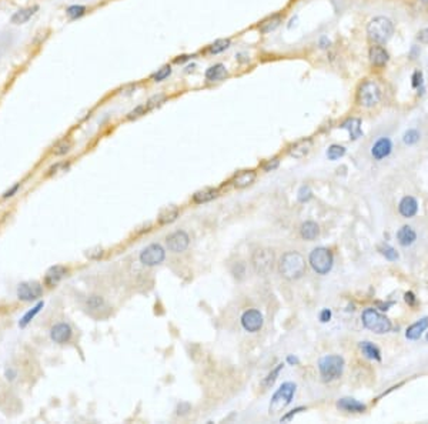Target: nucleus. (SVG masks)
Wrapping results in <instances>:
<instances>
[{
  "mask_svg": "<svg viewBox=\"0 0 428 424\" xmlns=\"http://www.w3.org/2000/svg\"><path fill=\"white\" fill-rule=\"evenodd\" d=\"M306 269H307L306 258L299 251H287L281 256L278 263V273L287 280L301 279L306 273Z\"/></svg>",
  "mask_w": 428,
  "mask_h": 424,
  "instance_id": "obj_1",
  "label": "nucleus"
},
{
  "mask_svg": "<svg viewBox=\"0 0 428 424\" xmlns=\"http://www.w3.org/2000/svg\"><path fill=\"white\" fill-rule=\"evenodd\" d=\"M394 33V24L390 19L378 16L374 17L367 26V35L370 40L376 45H384L387 43Z\"/></svg>",
  "mask_w": 428,
  "mask_h": 424,
  "instance_id": "obj_2",
  "label": "nucleus"
},
{
  "mask_svg": "<svg viewBox=\"0 0 428 424\" xmlns=\"http://www.w3.org/2000/svg\"><path fill=\"white\" fill-rule=\"evenodd\" d=\"M344 358L338 354H328L320 358L318 370L324 381H334L341 377L344 370Z\"/></svg>",
  "mask_w": 428,
  "mask_h": 424,
  "instance_id": "obj_3",
  "label": "nucleus"
},
{
  "mask_svg": "<svg viewBox=\"0 0 428 424\" xmlns=\"http://www.w3.org/2000/svg\"><path fill=\"white\" fill-rule=\"evenodd\" d=\"M361 321L364 327L376 334L388 333L391 330V321L388 318L378 313L376 309H366L361 314Z\"/></svg>",
  "mask_w": 428,
  "mask_h": 424,
  "instance_id": "obj_4",
  "label": "nucleus"
},
{
  "mask_svg": "<svg viewBox=\"0 0 428 424\" xmlns=\"http://www.w3.org/2000/svg\"><path fill=\"white\" fill-rule=\"evenodd\" d=\"M295 384L294 383H291V381H287V383H284V384H281L280 386V388H278L277 392L274 393V396H273V399H271L270 402V407H269V413L270 414H278V413H281L283 410L291 403V400H293L294 397V393H295Z\"/></svg>",
  "mask_w": 428,
  "mask_h": 424,
  "instance_id": "obj_5",
  "label": "nucleus"
},
{
  "mask_svg": "<svg viewBox=\"0 0 428 424\" xmlns=\"http://www.w3.org/2000/svg\"><path fill=\"white\" fill-rule=\"evenodd\" d=\"M333 253L325 247H317L310 253L308 263L317 274H327L333 267Z\"/></svg>",
  "mask_w": 428,
  "mask_h": 424,
  "instance_id": "obj_6",
  "label": "nucleus"
},
{
  "mask_svg": "<svg viewBox=\"0 0 428 424\" xmlns=\"http://www.w3.org/2000/svg\"><path fill=\"white\" fill-rule=\"evenodd\" d=\"M251 267L257 274L267 276L274 267V253L271 249H257L251 254Z\"/></svg>",
  "mask_w": 428,
  "mask_h": 424,
  "instance_id": "obj_7",
  "label": "nucleus"
},
{
  "mask_svg": "<svg viewBox=\"0 0 428 424\" xmlns=\"http://www.w3.org/2000/svg\"><path fill=\"white\" fill-rule=\"evenodd\" d=\"M381 99V90L376 82L367 80L361 84L357 91V102L363 107H374Z\"/></svg>",
  "mask_w": 428,
  "mask_h": 424,
  "instance_id": "obj_8",
  "label": "nucleus"
},
{
  "mask_svg": "<svg viewBox=\"0 0 428 424\" xmlns=\"http://www.w3.org/2000/svg\"><path fill=\"white\" fill-rule=\"evenodd\" d=\"M43 295V288L38 281H24L17 287V299L22 302H35Z\"/></svg>",
  "mask_w": 428,
  "mask_h": 424,
  "instance_id": "obj_9",
  "label": "nucleus"
},
{
  "mask_svg": "<svg viewBox=\"0 0 428 424\" xmlns=\"http://www.w3.org/2000/svg\"><path fill=\"white\" fill-rule=\"evenodd\" d=\"M166 258V251L160 244H150L140 253V262L144 266H157Z\"/></svg>",
  "mask_w": 428,
  "mask_h": 424,
  "instance_id": "obj_10",
  "label": "nucleus"
},
{
  "mask_svg": "<svg viewBox=\"0 0 428 424\" xmlns=\"http://www.w3.org/2000/svg\"><path fill=\"white\" fill-rule=\"evenodd\" d=\"M166 243H167V247L169 250L173 251V253H181L184 251L188 247L190 244V237L186 232L183 230H179V232H174L170 236H167L166 239Z\"/></svg>",
  "mask_w": 428,
  "mask_h": 424,
  "instance_id": "obj_11",
  "label": "nucleus"
},
{
  "mask_svg": "<svg viewBox=\"0 0 428 424\" xmlns=\"http://www.w3.org/2000/svg\"><path fill=\"white\" fill-rule=\"evenodd\" d=\"M241 324L244 327V330H247L250 333H255L263 327V314L258 310H247L241 316Z\"/></svg>",
  "mask_w": 428,
  "mask_h": 424,
  "instance_id": "obj_12",
  "label": "nucleus"
},
{
  "mask_svg": "<svg viewBox=\"0 0 428 424\" xmlns=\"http://www.w3.org/2000/svg\"><path fill=\"white\" fill-rule=\"evenodd\" d=\"M418 212V202L413 196L403 197L398 203V213L404 219H411Z\"/></svg>",
  "mask_w": 428,
  "mask_h": 424,
  "instance_id": "obj_13",
  "label": "nucleus"
},
{
  "mask_svg": "<svg viewBox=\"0 0 428 424\" xmlns=\"http://www.w3.org/2000/svg\"><path fill=\"white\" fill-rule=\"evenodd\" d=\"M391 150H392V143H391L390 139L388 137H381L373 146L371 154H373V157L376 160H383L390 156Z\"/></svg>",
  "mask_w": 428,
  "mask_h": 424,
  "instance_id": "obj_14",
  "label": "nucleus"
},
{
  "mask_svg": "<svg viewBox=\"0 0 428 424\" xmlns=\"http://www.w3.org/2000/svg\"><path fill=\"white\" fill-rule=\"evenodd\" d=\"M50 339L59 344L68 343L72 339V327L66 323H59V324L53 326L50 330Z\"/></svg>",
  "mask_w": 428,
  "mask_h": 424,
  "instance_id": "obj_15",
  "label": "nucleus"
},
{
  "mask_svg": "<svg viewBox=\"0 0 428 424\" xmlns=\"http://www.w3.org/2000/svg\"><path fill=\"white\" fill-rule=\"evenodd\" d=\"M68 272L69 270L64 266H53V267H50V269L46 272L45 276L46 286H49V287L57 286V284L63 280V277L68 274Z\"/></svg>",
  "mask_w": 428,
  "mask_h": 424,
  "instance_id": "obj_16",
  "label": "nucleus"
},
{
  "mask_svg": "<svg viewBox=\"0 0 428 424\" xmlns=\"http://www.w3.org/2000/svg\"><path fill=\"white\" fill-rule=\"evenodd\" d=\"M311 147H313V140L311 139H303V140H299V142H295L290 146L288 154L294 159H303L310 153Z\"/></svg>",
  "mask_w": 428,
  "mask_h": 424,
  "instance_id": "obj_17",
  "label": "nucleus"
},
{
  "mask_svg": "<svg viewBox=\"0 0 428 424\" xmlns=\"http://www.w3.org/2000/svg\"><path fill=\"white\" fill-rule=\"evenodd\" d=\"M337 407L340 410L348 411V413H364L367 410V406L364 403L358 402L355 399H351V397L340 399L337 402Z\"/></svg>",
  "mask_w": 428,
  "mask_h": 424,
  "instance_id": "obj_18",
  "label": "nucleus"
},
{
  "mask_svg": "<svg viewBox=\"0 0 428 424\" xmlns=\"http://www.w3.org/2000/svg\"><path fill=\"white\" fill-rule=\"evenodd\" d=\"M415 240H417V233H415V230L411 226L404 224V226H401V229H398L397 242L400 246L408 247V246L414 244Z\"/></svg>",
  "mask_w": 428,
  "mask_h": 424,
  "instance_id": "obj_19",
  "label": "nucleus"
},
{
  "mask_svg": "<svg viewBox=\"0 0 428 424\" xmlns=\"http://www.w3.org/2000/svg\"><path fill=\"white\" fill-rule=\"evenodd\" d=\"M428 329V316L420 318L418 321L413 323L411 326L406 330V337L408 340H418L422 333Z\"/></svg>",
  "mask_w": 428,
  "mask_h": 424,
  "instance_id": "obj_20",
  "label": "nucleus"
},
{
  "mask_svg": "<svg viewBox=\"0 0 428 424\" xmlns=\"http://www.w3.org/2000/svg\"><path fill=\"white\" fill-rule=\"evenodd\" d=\"M38 10L39 6H30V8L20 9V10H17V12H15V13L12 15L10 22L13 23V24H24V23L29 22L31 17L38 13Z\"/></svg>",
  "mask_w": 428,
  "mask_h": 424,
  "instance_id": "obj_21",
  "label": "nucleus"
},
{
  "mask_svg": "<svg viewBox=\"0 0 428 424\" xmlns=\"http://www.w3.org/2000/svg\"><path fill=\"white\" fill-rule=\"evenodd\" d=\"M257 177L254 170H244V172H240L239 174H236L233 179V186L236 189H244V187H248L250 184H253Z\"/></svg>",
  "mask_w": 428,
  "mask_h": 424,
  "instance_id": "obj_22",
  "label": "nucleus"
},
{
  "mask_svg": "<svg viewBox=\"0 0 428 424\" xmlns=\"http://www.w3.org/2000/svg\"><path fill=\"white\" fill-rule=\"evenodd\" d=\"M370 61H371V64H374L377 68H383L388 61V53L381 46H373L370 49Z\"/></svg>",
  "mask_w": 428,
  "mask_h": 424,
  "instance_id": "obj_23",
  "label": "nucleus"
},
{
  "mask_svg": "<svg viewBox=\"0 0 428 424\" xmlns=\"http://www.w3.org/2000/svg\"><path fill=\"white\" fill-rule=\"evenodd\" d=\"M341 129H346L353 140H357V139H360L363 136L360 119H348V120L341 124Z\"/></svg>",
  "mask_w": 428,
  "mask_h": 424,
  "instance_id": "obj_24",
  "label": "nucleus"
},
{
  "mask_svg": "<svg viewBox=\"0 0 428 424\" xmlns=\"http://www.w3.org/2000/svg\"><path fill=\"white\" fill-rule=\"evenodd\" d=\"M360 350L361 353L367 357V358H370V360H376V362H380V360H381V351H380V348L377 347L376 344H373L371 341H361Z\"/></svg>",
  "mask_w": 428,
  "mask_h": 424,
  "instance_id": "obj_25",
  "label": "nucleus"
},
{
  "mask_svg": "<svg viewBox=\"0 0 428 424\" xmlns=\"http://www.w3.org/2000/svg\"><path fill=\"white\" fill-rule=\"evenodd\" d=\"M300 235L304 240H310L311 242V240L317 239V236L320 235V227L314 221H306V223L301 224Z\"/></svg>",
  "mask_w": 428,
  "mask_h": 424,
  "instance_id": "obj_26",
  "label": "nucleus"
},
{
  "mask_svg": "<svg viewBox=\"0 0 428 424\" xmlns=\"http://www.w3.org/2000/svg\"><path fill=\"white\" fill-rule=\"evenodd\" d=\"M225 76H227V70L223 64H214L207 69V72H206V79L209 82H220Z\"/></svg>",
  "mask_w": 428,
  "mask_h": 424,
  "instance_id": "obj_27",
  "label": "nucleus"
},
{
  "mask_svg": "<svg viewBox=\"0 0 428 424\" xmlns=\"http://www.w3.org/2000/svg\"><path fill=\"white\" fill-rule=\"evenodd\" d=\"M281 22H283V16H281V15H273L271 17H269V19H266L264 22L260 23V26H258V30L261 31V33H270L271 30L277 29Z\"/></svg>",
  "mask_w": 428,
  "mask_h": 424,
  "instance_id": "obj_28",
  "label": "nucleus"
},
{
  "mask_svg": "<svg viewBox=\"0 0 428 424\" xmlns=\"http://www.w3.org/2000/svg\"><path fill=\"white\" fill-rule=\"evenodd\" d=\"M179 214H180V210H179L177 207H174V206L167 207V209H164L163 212L158 214V223H160V224L173 223L174 220L179 217Z\"/></svg>",
  "mask_w": 428,
  "mask_h": 424,
  "instance_id": "obj_29",
  "label": "nucleus"
},
{
  "mask_svg": "<svg viewBox=\"0 0 428 424\" xmlns=\"http://www.w3.org/2000/svg\"><path fill=\"white\" fill-rule=\"evenodd\" d=\"M217 196H218V190L203 189V190H200V191H197V193H194L193 200H194V203L202 205V203H207V202H210V200H213V199H216Z\"/></svg>",
  "mask_w": 428,
  "mask_h": 424,
  "instance_id": "obj_30",
  "label": "nucleus"
},
{
  "mask_svg": "<svg viewBox=\"0 0 428 424\" xmlns=\"http://www.w3.org/2000/svg\"><path fill=\"white\" fill-rule=\"evenodd\" d=\"M230 45H232V42H230V39H220V40H216L213 45H210L207 49H206V52L210 54H217V53H221V52H224V50H227L228 47H230Z\"/></svg>",
  "mask_w": 428,
  "mask_h": 424,
  "instance_id": "obj_31",
  "label": "nucleus"
},
{
  "mask_svg": "<svg viewBox=\"0 0 428 424\" xmlns=\"http://www.w3.org/2000/svg\"><path fill=\"white\" fill-rule=\"evenodd\" d=\"M43 306H45V303H43V302H39V303L36 304V306H35V307H33L31 310L27 311V313H26V314H24L22 318H20V321H19V327H22V329H23V327L27 326V324L30 323L31 320L36 317V314H38L39 311L43 309Z\"/></svg>",
  "mask_w": 428,
  "mask_h": 424,
  "instance_id": "obj_32",
  "label": "nucleus"
},
{
  "mask_svg": "<svg viewBox=\"0 0 428 424\" xmlns=\"http://www.w3.org/2000/svg\"><path fill=\"white\" fill-rule=\"evenodd\" d=\"M378 251L381 253V256H384V257L387 258V260H390V262H396V260H398V251L392 247V246H390V244H381L380 247H378Z\"/></svg>",
  "mask_w": 428,
  "mask_h": 424,
  "instance_id": "obj_33",
  "label": "nucleus"
},
{
  "mask_svg": "<svg viewBox=\"0 0 428 424\" xmlns=\"http://www.w3.org/2000/svg\"><path fill=\"white\" fill-rule=\"evenodd\" d=\"M86 304H87V309L91 311L102 310L103 307H106L105 300H103L102 297H98V296H90V297L87 299Z\"/></svg>",
  "mask_w": 428,
  "mask_h": 424,
  "instance_id": "obj_34",
  "label": "nucleus"
},
{
  "mask_svg": "<svg viewBox=\"0 0 428 424\" xmlns=\"http://www.w3.org/2000/svg\"><path fill=\"white\" fill-rule=\"evenodd\" d=\"M344 154H346V147L338 146V144H333L327 150V157L330 160H338L340 157H343Z\"/></svg>",
  "mask_w": 428,
  "mask_h": 424,
  "instance_id": "obj_35",
  "label": "nucleus"
},
{
  "mask_svg": "<svg viewBox=\"0 0 428 424\" xmlns=\"http://www.w3.org/2000/svg\"><path fill=\"white\" fill-rule=\"evenodd\" d=\"M170 75H172V68H170L169 64H166V66H163L161 69H158L156 73H153V75H151V79H153L154 82H161V80L167 79Z\"/></svg>",
  "mask_w": 428,
  "mask_h": 424,
  "instance_id": "obj_36",
  "label": "nucleus"
},
{
  "mask_svg": "<svg viewBox=\"0 0 428 424\" xmlns=\"http://www.w3.org/2000/svg\"><path fill=\"white\" fill-rule=\"evenodd\" d=\"M283 367H284V364H283V363L277 364V367H276V369L271 371L270 374H269V376H267V377L264 379L263 387H266V388H267V387L273 386V384H274V381H276V379H277L278 373H280V370H281Z\"/></svg>",
  "mask_w": 428,
  "mask_h": 424,
  "instance_id": "obj_37",
  "label": "nucleus"
},
{
  "mask_svg": "<svg viewBox=\"0 0 428 424\" xmlns=\"http://www.w3.org/2000/svg\"><path fill=\"white\" fill-rule=\"evenodd\" d=\"M403 140H404V143L408 144V146H411V144H415L418 140H420V133H418V130L415 129H410L407 130L406 133H404V137H403Z\"/></svg>",
  "mask_w": 428,
  "mask_h": 424,
  "instance_id": "obj_38",
  "label": "nucleus"
},
{
  "mask_svg": "<svg viewBox=\"0 0 428 424\" xmlns=\"http://www.w3.org/2000/svg\"><path fill=\"white\" fill-rule=\"evenodd\" d=\"M66 13H68V16L70 19H79V17H82V16L86 13V8H84V6H80V5H79V6L75 5V6L68 8Z\"/></svg>",
  "mask_w": 428,
  "mask_h": 424,
  "instance_id": "obj_39",
  "label": "nucleus"
},
{
  "mask_svg": "<svg viewBox=\"0 0 428 424\" xmlns=\"http://www.w3.org/2000/svg\"><path fill=\"white\" fill-rule=\"evenodd\" d=\"M70 149H72V142H70V140H63V142H60V143L54 147L53 153H54L56 156H63V154L69 153Z\"/></svg>",
  "mask_w": 428,
  "mask_h": 424,
  "instance_id": "obj_40",
  "label": "nucleus"
},
{
  "mask_svg": "<svg viewBox=\"0 0 428 424\" xmlns=\"http://www.w3.org/2000/svg\"><path fill=\"white\" fill-rule=\"evenodd\" d=\"M164 100H166L164 94H156V96H153V97H150L149 100H147L146 107H147V110H151V109H154V107L160 106L161 103H164Z\"/></svg>",
  "mask_w": 428,
  "mask_h": 424,
  "instance_id": "obj_41",
  "label": "nucleus"
},
{
  "mask_svg": "<svg viewBox=\"0 0 428 424\" xmlns=\"http://www.w3.org/2000/svg\"><path fill=\"white\" fill-rule=\"evenodd\" d=\"M297 197H299V202H301V203H306V202H308V200L313 197V191H311V189H310L308 186H303V187L299 190V194H297Z\"/></svg>",
  "mask_w": 428,
  "mask_h": 424,
  "instance_id": "obj_42",
  "label": "nucleus"
},
{
  "mask_svg": "<svg viewBox=\"0 0 428 424\" xmlns=\"http://www.w3.org/2000/svg\"><path fill=\"white\" fill-rule=\"evenodd\" d=\"M146 112H149V110H147V107H146V105L136 107L135 110H131V112L127 114V119L128 120L137 119V117H140V116H143V114H146Z\"/></svg>",
  "mask_w": 428,
  "mask_h": 424,
  "instance_id": "obj_43",
  "label": "nucleus"
},
{
  "mask_svg": "<svg viewBox=\"0 0 428 424\" xmlns=\"http://www.w3.org/2000/svg\"><path fill=\"white\" fill-rule=\"evenodd\" d=\"M278 165H280V160H278L277 157H274V159H271V160H267V161L263 165V170L264 172L276 170V169L278 167Z\"/></svg>",
  "mask_w": 428,
  "mask_h": 424,
  "instance_id": "obj_44",
  "label": "nucleus"
},
{
  "mask_svg": "<svg viewBox=\"0 0 428 424\" xmlns=\"http://www.w3.org/2000/svg\"><path fill=\"white\" fill-rule=\"evenodd\" d=\"M304 410H306V407H297V409L291 410V411H290V413H287L284 417H281V423H283V421H290V420H291L295 414H299V413L304 411Z\"/></svg>",
  "mask_w": 428,
  "mask_h": 424,
  "instance_id": "obj_45",
  "label": "nucleus"
},
{
  "mask_svg": "<svg viewBox=\"0 0 428 424\" xmlns=\"http://www.w3.org/2000/svg\"><path fill=\"white\" fill-rule=\"evenodd\" d=\"M404 300H406V303L408 304V306H415V303H417V299H415V295H414L413 291H407L406 295H404Z\"/></svg>",
  "mask_w": 428,
  "mask_h": 424,
  "instance_id": "obj_46",
  "label": "nucleus"
},
{
  "mask_svg": "<svg viewBox=\"0 0 428 424\" xmlns=\"http://www.w3.org/2000/svg\"><path fill=\"white\" fill-rule=\"evenodd\" d=\"M417 39L420 40L421 43H424V45H428V27H427V29H422V30L418 33Z\"/></svg>",
  "mask_w": 428,
  "mask_h": 424,
  "instance_id": "obj_47",
  "label": "nucleus"
},
{
  "mask_svg": "<svg viewBox=\"0 0 428 424\" xmlns=\"http://www.w3.org/2000/svg\"><path fill=\"white\" fill-rule=\"evenodd\" d=\"M331 318V310H328V309H324L321 313H320V320H321V323H327V321H330Z\"/></svg>",
  "mask_w": 428,
  "mask_h": 424,
  "instance_id": "obj_48",
  "label": "nucleus"
},
{
  "mask_svg": "<svg viewBox=\"0 0 428 424\" xmlns=\"http://www.w3.org/2000/svg\"><path fill=\"white\" fill-rule=\"evenodd\" d=\"M188 411H190V406L186 404V403H181L180 406L177 407V414L179 416H184V414H187Z\"/></svg>",
  "mask_w": 428,
  "mask_h": 424,
  "instance_id": "obj_49",
  "label": "nucleus"
},
{
  "mask_svg": "<svg viewBox=\"0 0 428 424\" xmlns=\"http://www.w3.org/2000/svg\"><path fill=\"white\" fill-rule=\"evenodd\" d=\"M19 187H20V184L17 183V184H15V186H13L12 189L8 190V191H6V193L3 194V197H5V199H8V197L15 196V193H16V191H17V190H19Z\"/></svg>",
  "mask_w": 428,
  "mask_h": 424,
  "instance_id": "obj_50",
  "label": "nucleus"
},
{
  "mask_svg": "<svg viewBox=\"0 0 428 424\" xmlns=\"http://www.w3.org/2000/svg\"><path fill=\"white\" fill-rule=\"evenodd\" d=\"M5 376H6V379L12 381V380H15V377L17 376V374H16V371L13 370V369H8L6 373H5Z\"/></svg>",
  "mask_w": 428,
  "mask_h": 424,
  "instance_id": "obj_51",
  "label": "nucleus"
},
{
  "mask_svg": "<svg viewBox=\"0 0 428 424\" xmlns=\"http://www.w3.org/2000/svg\"><path fill=\"white\" fill-rule=\"evenodd\" d=\"M418 83L421 84V73H420V72H417V73L414 75L413 86H414V87H417V86H418Z\"/></svg>",
  "mask_w": 428,
  "mask_h": 424,
  "instance_id": "obj_52",
  "label": "nucleus"
},
{
  "mask_svg": "<svg viewBox=\"0 0 428 424\" xmlns=\"http://www.w3.org/2000/svg\"><path fill=\"white\" fill-rule=\"evenodd\" d=\"M190 57H191V56H180V57H177V59L174 60V63H183V61L188 60Z\"/></svg>",
  "mask_w": 428,
  "mask_h": 424,
  "instance_id": "obj_53",
  "label": "nucleus"
},
{
  "mask_svg": "<svg viewBox=\"0 0 428 424\" xmlns=\"http://www.w3.org/2000/svg\"><path fill=\"white\" fill-rule=\"evenodd\" d=\"M287 362H288L290 364H299V360H297V358H295V357H293V356H288Z\"/></svg>",
  "mask_w": 428,
  "mask_h": 424,
  "instance_id": "obj_54",
  "label": "nucleus"
},
{
  "mask_svg": "<svg viewBox=\"0 0 428 424\" xmlns=\"http://www.w3.org/2000/svg\"><path fill=\"white\" fill-rule=\"evenodd\" d=\"M421 2H424V3H428V0H421Z\"/></svg>",
  "mask_w": 428,
  "mask_h": 424,
  "instance_id": "obj_55",
  "label": "nucleus"
},
{
  "mask_svg": "<svg viewBox=\"0 0 428 424\" xmlns=\"http://www.w3.org/2000/svg\"><path fill=\"white\" fill-rule=\"evenodd\" d=\"M427 341H428V333H427Z\"/></svg>",
  "mask_w": 428,
  "mask_h": 424,
  "instance_id": "obj_56",
  "label": "nucleus"
}]
</instances>
